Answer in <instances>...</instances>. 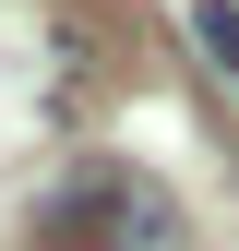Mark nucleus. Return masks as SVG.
Here are the masks:
<instances>
[{
  "instance_id": "nucleus-1",
  "label": "nucleus",
  "mask_w": 239,
  "mask_h": 251,
  "mask_svg": "<svg viewBox=\"0 0 239 251\" xmlns=\"http://www.w3.org/2000/svg\"><path fill=\"white\" fill-rule=\"evenodd\" d=\"M36 239L48 251H156V239H179V203H167V179L120 168V155H84V168L48 192Z\"/></svg>"
},
{
  "instance_id": "nucleus-2",
  "label": "nucleus",
  "mask_w": 239,
  "mask_h": 251,
  "mask_svg": "<svg viewBox=\"0 0 239 251\" xmlns=\"http://www.w3.org/2000/svg\"><path fill=\"white\" fill-rule=\"evenodd\" d=\"M191 48L215 60V84L239 96V0H191Z\"/></svg>"
},
{
  "instance_id": "nucleus-3",
  "label": "nucleus",
  "mask_w": 239,
  "mask_h": 251,
  "mask_svg": "<svg viewBox=\"0 0 239 251\" xmlns=\"http://www.w3.org/2000/svg\"><path fill=\"white\" fill-rule=\"evenodd\" d=\"M156 251H179V239H156Z\"/></svg>"
}]
</instances>
